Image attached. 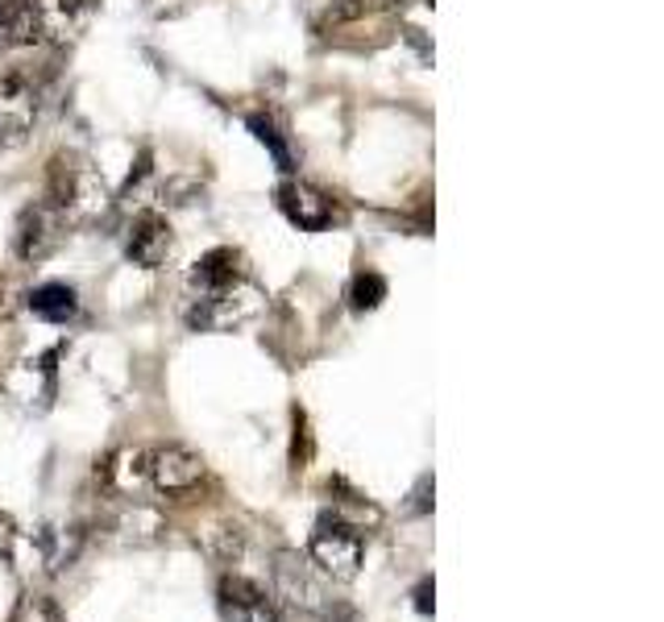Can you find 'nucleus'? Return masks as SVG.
<instances>
[{
  "mask_svg": "<svg viewBox=\"0 0 664 622\" xmlns=\"http://www.w3.org/2000/svg\"><path fill=\"white\" fill-rule=\"evenodd\" d=\"M46 204L63 212V220H79L104 207V179L92 162L76 154H58L46 170Z\"/></svg>",
  "mask_w": 664,
  "mask_h": 622,
  "instance_id": "obj_1",
  "label": "nucleus"
},
{
  "mask_svg": "<svg viewBox=\"0 0 664 622\" xmlns=\"http://www.w3.org/2000/svg\"><path fill=\"white\" fill-rule=\"evenodd\" d=\"M258 307H262V291L246 279L216 295H195L188 307V324L195 332H225L233 324H246Z\"/></svg>",
  "mask_w": 664,
  "mask_h": 622,
  "instance_id": "obj_2",
  "label": "nucleus"
},
{
  "mask_svg": "<svg viewBox=\"0 0 664 622\" xmlns=\"http://www.w3.org/2000/svg\"><path fill=\"white\" fill-rule=\"evenodd\" d=\"M307 552H312V561H316L324 573H333L337 581H349V577H358L365 544H361V535H358L353 523H345V519H337V514H333V519L324 514L320 528L312 531Z\"/></svg>",
  "mask_w": 664,
  "mask_h": 622,
  "instance_id": "obj_3",
  "label": "nucleus"
},
{
  "mask_svg": "<svg viewBox=\"0 0 664 622\" xmlns=\"http://www.w3.org/2000/svg\"><path fill=\"white\" fill-rule=\"evenodd\" d=\"M63 212L50 204H30L21 212L18 220V237H13V249H18L21 262H42V258H50L63 241Z\"/></svg>",
  "mask_w": 664,
  "mask_h": 622,
  "instance_id": "obj_4",
  "label": "nucleus"
},
{
  "mask_svg": "<svg viewBox=\"0 0 664 622\" xmlns=\"http://www.w3.org/2000/svg\"><path fill=\"white\" fill-rule=\"evenodd\" d=\"M216 602H221L225 622H279V610L266 598V589H258L246 577H225L216 589Z\"/></svg>",
  "mask_w": 664,
  "mask_h": 622,
  "instance_id": "obj_5",
  "label": "nucleus"
},
{
  "mask_svg": "<svg viewBox=\"0 0 664 622\" xmlns=\"http://www.w3.org/2000/svg\"><path fill=\"white\" fill-rule=\"evenodd\" d=\"M171 249H175V233L158 212H142L130 225V237H125L130 262L146 265V270H158V265L171 258Z\"/></svg>",
  "mask_w": 664,
  "mask_h": 622,
  "instance_id": "obj_6",
  "label": "nucleus"
},
{
  "mask_svg": "<svg viewBox=\"0 0 664 622\" xmlns=\"http://www.w3.org/2000/svg\"><path fill=\"white\" fill-rule=\"evenodd\" d=\"M146 461H150V482L162 494H188L195 490L200 477H204L200 456H191L188 449H158V453H150Z\"/></svg>",
  "mask_w": 664,
  "mask_h": 622,
  "instance_id": "obj_7",
  "label": "nucleus"
},
{
  "mask_svg": "<svg viewBox=\"0 0 664 622\" xmlns=\"http://www.w3.org/2000/svg\"><path fill=\"white\" fill-rule=\"evenodd\" d=\"M274 581L283 589V598H291L304 610H324V585L312 577V565L295 552H279L274 556Z\"/></svg>",
  "mask_w": 664,
  "mask_h": 622,
  "instance_id": "obj_8",
  "label": "nucleus"
},
{
  "mask_svg": "<svg viewBox=\"0 0 664 622\" xmlns=\"http://www.w3.org/2000/svg\"><path fill=\"white\" fill-rule=\"evenodd\" d=\"M237 283H246V265H241V253H233V249H212L191 265L195 295H216V291H228Z\"/></svg>",
  "mask_w": 664,
  "mask_h": 622,
  "instance_id": "obj_9",
  "label": "nucleus"
},
{
  "mask_svg": "<svg viewBox=\"0 0 664 622\" xmlns=\"http://www.w3.org/2000/svg\"><path fill=\"white\" fill-rule=\"evenodd\" d=\"M34 125V95L18 76H0V142H21Z\"/></svg>",
  "mask_w": 664,
  "mask_h": 622,
  "instance_id": "obj_10",
  "label": "nucleus"
},
{
  "mask_svg": "<svg viewBox=\"0 0 664 622\" xmlns=\"http://www.w3.org/2000/svg\"><path fill=\"white\" fill-rule=\"evenodd\" d=\"M279 204H283L286 216H291L300 228H307V233H320V228L333 225V207H328V200H324L320 191L304 188V183H286V188H279Z\"/></svg>",
  "mask_w": 664,
  "mask_h": 622,
  "instance_id": "obj_11",
  "label": "nucleus"
},
{
  "mask_svg": "<svg viewBox=\"0 0 664 622\" xmlns=\"http://www.w3.org/2000/svg\"><path fill=\"white\" fill-rule=\"evenodd\" d=\"M42 38V9L34 0H9L0 4V46H30Z\"/></svg>",
  "mask_w": 664,
  "mask_h": 622,
  "instance_id": "obj_12",
  "label": "nucleus"
},
{
  "mask_svg": "<svg viewBox=\"0 0 664 622\" xmlns=\"http://www.w3.org/2000/svg\"><path fill=\"white\" fill-rule=\"evenodd\" d=\"M95 0H46L42 9V34H55V38H76L79 30L92 21Z\"/></svg>",
  "mask_w": 664,
  "mask_h": 622,
  "instance_id": "obj_13",
  "label": "nucleus"
},
{
  "mask_svg": "<svg viewBox=\"0 0 664 622\" xmlns=\"http://www.w3.org/2000/svg\"><path fill=\"white\" fill-rule=\"evenodd\" d=\"M25 307L46 324H67L79 312V299L67 283H42L25 295Z\"/></svg>",
  "mask_w": 664,
  "mask_h": 622,
  "instance_id": "obj_14",
  "label": "nucleus"
},
{
  "mask_svg": "<svg viewBox=\"0 0 664 622\" xmlns=\"http://www.w3.org/2000/svg\"><path fill=\"white\" fill-rule=\"evenodd\" d=\"M9 622H63V614L46 593H21Z\"/></svg>",
  "mask_w": 664,
  "mask_h": 622,
  "instance_id": "obj_15",
  "label": "nucleus"
},
{
  "mask_svg": "<svg viewBox=\"0 0 664 622\" xmlns=\"http://www.w3.org/2000/svg\"><path fill=\"white\" fill-rule=\"evenodd\" d=\"M382 299H386V279H382V274L365 270V274H358V279H353V291H349L353 312H374Z\"/></svg>",
  "mask_w": 664,
  "mask_h": 622,
  "instance_id": "obj_16",
  "label": "nucleus"
},
{
  "mask_svg": "<svg viewBox=\"0 0 664 622\" xmlns=\"http://www.w3.org/2000/svg\"><path fill=\"white\" fill-rule=\"evenodd\" d=\"M249 129H254V137L262 142L266 150L274 154V162H279V170H291V150H286V142L279 137V129H274V121L270 116H249Z\"/></svg>",
  "mask_w": 664,
  "mask_h": 622,
  "instance_id": "obj_17",
  "label": "nucleus"
},
{
  "mask_svg": "<svg viewBox=\"0 0 664 622\" xmlns=\"http://www.w3.org/2000/svg\"><path fill=\"white\" fill-rule=\"evenodd\" d=\"M0 556H4V561L13 556V523H9L4 514H0Z\"/></svg>",
  "mask_w": 664,
  "mask_h": 622,
  "instance_id": "obj_18",
  "label": "nucleus"
},
{
  "mask_svg": "<svg viewBox=\"0 0 664 622\" xmlns=\"http://www.w3.org/2000/svg\"><path fill=\"white\" fill-rule=\"evenodd\" d=\"M328 622H358V610L345 602H333L328 606Z\"/></svg>",
  "mask_w": 664,
  "mask_h": 622,
  "instance_id": "obj_19",
  "label": "nucleus"
},
{
  "mask_svg": "<svg viewBox=\"0 0 664 622\" xmlns=\"http://www.w3.org/2000/svg\"><path fill=\"white\" fill-rule=\"evenodd\" d=\"M416 610L419 614H432V581H424L416 589Z\"/></svg>",
  "mask_w": 664,
  "mask_h": 622,
  "instance_id": "obj_20",
  "label": "nucleus"
},
{
  "mask_svg": "<svg viewBox=\"0 0 664 622\" xmlns=\"http://www.w3.org/2000/svg\"><path fill=\"white\" fill-rule=\"evenodd\" d=\"M9 307H13V303H9V286L0 283V320H4V316H9Z\"/></svg>",
  "mask_w": 664,
  "mask_h": 622,
  "instance_id": "obj_21",
  "label": "nucleus"
}]
</instances>
